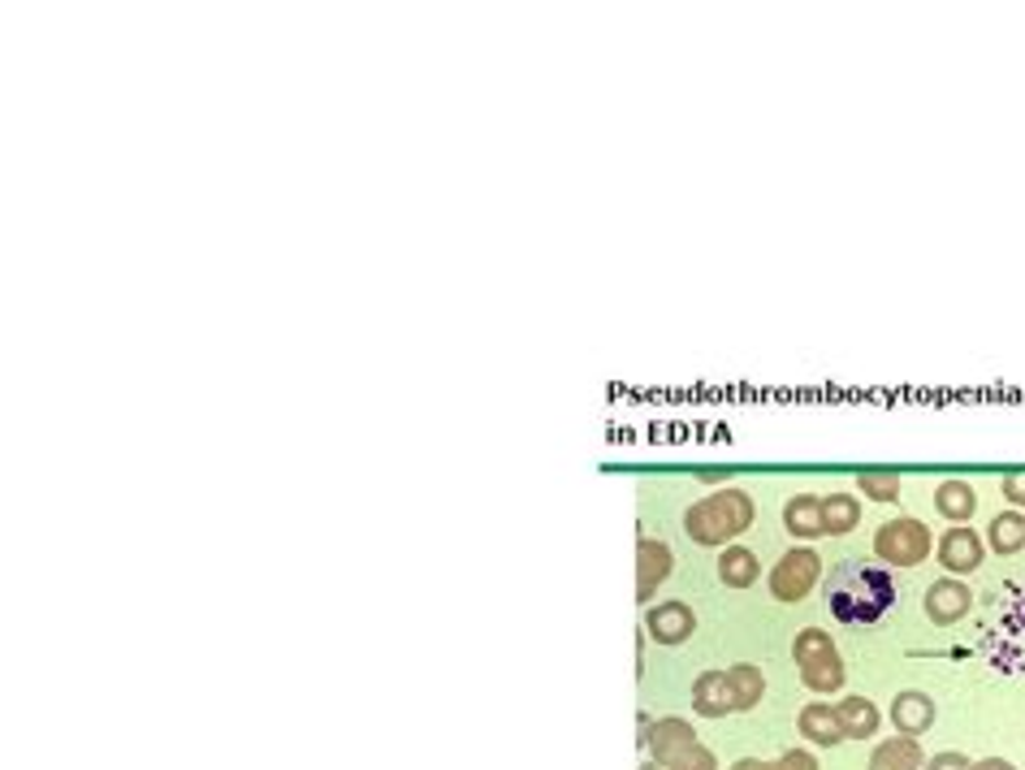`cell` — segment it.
<instances>
[{"mask_svg": "<svg viewBox=\"0 0 1025 770\" xmlns=\"http://www.w3.org/2000/svg\"><path fill=\"white\" fill-rule=\"evenodd\" d=\"M822 602L848 628L879 624L895 606V580H891V571L883 562L839 559L822 580Z\"/></svg>", "mask_w": 1025, "mask_h": 770, "instance_id": "cell-1", "label": "cell"}, {"mask_svg": "<svg viewBox=\"0 0 1025 770\" xmlns=\"http://www.w3.org/2000/svg\"><path fill=\"white\" fill-rule=\"evenodd\" d=\"M753 524V498L745 490H723L710 493L701 502L688 506L683 515V528L697 546H718V542H732L736 533H745Z\"/></svg>", "mask_w": 1025, "mask_h": 770, "instance_id": "cell-2", "label": "cell"}, {"mask_svg": "<svg viewBox=\"0 0 1025 770\" xmlns=\"http://www.w3.org/2000/svg\"><path fill=\"white\" fill-rule=\"evenodd\" d=\"M874 555L891 567H913L931 555V528L922 520H891L874 533Z\"/></svg>", "mask_w": 1025, "mask_h": 770, "instance_id": "cell-3", "label": "cell"}, {"mask_svg": "<svg viewBox=\"0 0 1025 770\" xmlns=\"http://www.w3.org/2000/svg\"><path fill=\"white\" fill-rule=\"evenodd\" d=\"M818 584V555L814 550H792L770 571V593L779 602H801Z\"/></svg>", "mask_w": 1025, "mask_h": 770, "instance_id": "cell-4", "label": "cell"}, {"mask_svg": "<svg viewBox=\"0 0 1025 770\" xmlns=\"http://www.w3.org/2000/svg\"><path fill=\"white\" fill-rule=\"evenodd\" d=\"M969 606H973V593L960 580H935L931 593H926V615L935 624H957V620L969 615Z\"/></svg>", "mask_w": 1025, "mask_h": 770, "instance_id": "cell-5", "label": "cell"}, {"mask_svg": "<svg viewBox=\"0 0 1025 770\" xmlns=\"http://www.w3.org/2000/svg\"><path fill=\"white\" fill-rule=\"evenodd\" d=\"M692 705L705 714V718H723L736 710V689L727 680V671H705L697 684H692Z\"/></svg>", "mask_w": 1025, "mask_h": 770, "instance_id": "cell-6", "label": "cell"}, {"mask_svg": "<svg viewBox=\"0 0 1025 770\" xmlns=\"http://www.w3.org/2000/svg\"><path fill=\"white\" fill-rule=\"evenodd\" d=\"M671 576V550L662 542H640L636 550V598H654V589Z\"/></svg>", "mask_w": 1025, "mask_h": 770, "instance_id": "cell-7", "label": "cell"}, {"mask_svg": "<svg viewBox=\"0 0 1025 770\" xmlns=\"http://www.w3.org/2000/svg\"><path fill=\"white\" fill-rule=\"evenodd\" d=\"M939 562L948 571H973L982 562V542L973 537V528H948V537L939 542Z\"/></svg>", "mask_w": 1025, "mask_h": 770, "instance_id": "cell-8", "label": "cell"}, {"mask_svg": "<svg viewBox=\"0 0 1025 770\" xmlns=\"http://www.w3.org/2000/svg\"><path fill=\"white\" fill-rule=\"evenodd\" d=\"M891 723L904 732V736H922L931 723H935V701L926 693H900L895 705H891Z\"/></svg>", "mask_w": 1025, "mask_h": 770, "instance_id": "cell-9", "label": "cell"}, {"mask_svg": "<svg viewBox=\"0 0 1025 770\" xmlns=\"http://www.w3.org/2000/svg\"><path fill=\"white\" fill-rule=\"evenodd\" d=\"M649 632H654L662 645H680V640L692 636V611L680 606V602L654 606V611H649Z\"/></svg>", "mask_w": 1025, "mask_h": 770, "instance_id": "cell-10", "label": "cell"}, {"mask_svg": "<svg viewBox=\"0 0 1025 770\" xmlns=\"http://www.w3.org/2000/svg\"><path fill=\"white\" fill-rule=\"evenodd\" d=\"M801 736L814 740V745H839L844 740V723H839V714L831 705L814 701V705L801 710Z\"/></svg>", "mask_w": 1025, "mask_h": 770, "instance_id": "cell-11", "label": "cell"}, {"mask_svg": "<svg viewBox=\"0 0 1025 770\" xmlns=\"http://www.w3.org/2000/svg\"><path fill=\"white\" fill-rule=\"evenodd\" d=\"M870 770H922V749L913 736H895L888 745L874 749L870 758Z\"/></svg>", "mask_w": 1025, "mask_h": 770, "instance_id": "cell-12", "label": "cell"}, {"mask_svg": "<svg viewBox=\"0 0 1025 770\" xmlns=\"http://www.w3.org/2000/svg\"><path fill=\"white\" fill-rule=\"evenodd\" d=\"M645 745L654 749V758H658V762H667L671 754H680L683 745H692V727H688L683 718H662V723H654V727H649Z\"/></svg>", "mask_w": 1025, "mask_h": 770, "instance_id": "cell-13", "label": "cell"}, {"mask_svg": "<svg viewBox=\"0 0 1025 770\" xmlns=\"http://www.w3.org/2000/svg\"><path fill=\"white\" fill-rule=\"evenodd\" d=\"M783 520H788V533H796V537H818L822 533V502L814 498V493H796V498L788 502Z\"/></svg>", "mask_w": 1025, "mask_h": 770, "instance_id": "cell-14", "label": "cell"}, {"mask_svg": "<svg viewBox=\"0 0 1025 770\" xmlns=\"http://www.w3.org/2000/svg\"><path fill=\"white\" fill-rule=\"evenodd\" d=\"M839 723H844V736H853V740H861V736H874L879 732V710L870 705L866 698H848L839 701Z\"/></svg>", "mask_w": 1025, "mask_h": 770, "instance_id": "cell-15", "label": "cell"}, {"mask_svg": "<svg viewBox=\"0 0 1025 770\" xmlns=\"http://www.w3.org/2000/svg\"><path fill=\"white\" fill-rule=\"evenodd\" d=\"M861 520L857 498L853 493H831L822 498V533H853V524Z\"/></svg>", "mask_w": 1025, "mask_h": 770, "instance_id": "cell-16", "label": "cell"}, {"mask_svg": "<svg viewBox=\"0 0 1025 770\" xmlns=\"http://www.w3.org/2000/svg\"><path fill=\"white\" fill-rule=\"evenodd\" d=\"M1022 546H1025V515H1017V511L995 515V520H991V550H995V555H1013V550H1022Z\"/></svg>", "mask_w": 1025, "mask_h": 770, "instance_id": "cell-17", "label": "cell"}, {"mask_svg": "<svg viewBox=\"0 0 1025 770\" xmlns=\"http://www.w3.org/2000/svg\"><path fill=\"white\" fill-rule=\"evenodd\" d=\"M935 502H939V511H944L952 524H965V520L973 515V506H978V498H973V490H969L965 481H944L939 493H935Z\"/></svg>", "mask_w": 1025, "mask_h": 770, "instance_id": "cell-18", "label": "cell"}, {"mask_svg": "<svg viewBox=\"0 0 1025 770\" xmlns=\"http://www.w3.org/2000/svg\"><path fill=\"white\" fill-rule=\"evenodd\" d=\"M718 576H723V584H732V589H749L753 580H757V555L753 550H727L723 559H718Z\"/></svg>", "mask_w": 1025, "mask_h": 770, "instance_id": "cell-19", "label": "cell"}, {"mask_svg": "<svg viewBox=\"0 0 1025 770\" xmlns=\"http://www.w3.org/2000/svg\"><path fill=\"white\" fill-rule=\"evenodd\" d=\"M727 680H732V689H736V710H753V705L761 701V693H766V680H761L757 667H732Z\"/></svg>", "mask_w": 1025, "mask_h": 770, "instance_id": "cell-20", "label": "cell"}, {"mask_svg": "<svg viewBox=\"0 0 1025 770\" xmlns=\"http://www.w3.org/2000/svg\"><path fill=\"white\" fill-rule=\"evenodd\" d=\"M801 676H805V684H810L814 693H835V689L844 684V667H839V658H835V654H826V658H818V662L801 667Z\"/></svg>", "mask_w": 1025, "mask_h": 770, "instance_id": "cell-21", "label": "cell"}, {"mask_svg": "<svg viewBox=\"0 0 1025 770\" xmlns=\"http://www.w3.org/2000/svg\"><path fill=\"white\" fill-rule=\"evenodd\" d=\"M826 654H835V645H831V636L818 632V628H805L801 636H796V645H792V658H796L801 667L818 662V658H826Z\"/></svg>", "mask_w": 1025, "mask_h": 770, "instance_id": "cell-22", "label": "cell"}, {"mask_svg": "<svg viewBox=\"0 0 1025 770\" xmlns=\"http://www.w3.org/2000/svg\"><path fill=\"white\" fill-rule=\"evenodd\" d=\"M857 490L879 498V502H891V498H900V477H895V472H861V477H857Z\"/></svg>", "mask_w": 1025, "mask_h": 770, "instance_id": "cell-23", "label": "cell"}, {"mask_svg": "<svg viewBox=\"0 0 1025 770\" xmlns=\"http://www.w3.org/2000/svg\"><path fill=\"white\" fill-rule=\"evenodd\" d=\"M662 767L667 770H714V754H710V749H701V745L692 740V745H683L680 754H671Z\"/></svg>", "mask_w": 1025, "mask_h": 770, "instance_id": "cell-24", "label": "cell"}, {"mask_svg": "<svg viewBox=\"0 0 1025 770\" xmlns=\"http://www.w3.org/2000/svg\"><path fill=\"white\" fill-rule=\"evenodd\" d=\"M779 770H818V762H814L805 749H792V754L779 758Z\"/></svg>", "mask_w": 1025, "mask_h": 770, "instance_id": "cell-25", "label": "cell"}, {"mask_svg": "<svg viewBox=\"0 0 1025 770\" xmlns=\"http://www.w3.org/2000/svg\"><path fill=\"white\" fill-rule=\"evenodd\" d=\"M1004 498H1009L1013 506H1025V472H1013V477H1004Z\"/></svg>", "mask_w": 1025, "mask_h": 770, "instance_id": "cell-26", "label": "cell"}, {"mask_svg": "<svg viewBox=\"0 0 1025 770\" xmlns=\"http://www.w3.org/2000/svg\"><path fill=\"white\" fill-rule=\"evenodd\" d=\"M926 770H969V762L960 754H939V758L926 762Z\"/></svg>", "mask_w": 1025, "mask_h": 770, "instance_id": "cell-27", "label": "cell"}, {"mask_svg": "<svg viewBox=\"0 0 1025 770\" xmlns=\"http://www.w3.org/2000/svg\"><path fill=\"white\" fill-rule=\"evenodd\" d=\"M969 770H1017V767L1004 762V758H987V762H978V767H969Z\"/></svg>", "mask_w": 1025, "mask_h": 770, "instance_id": "cell-28", "label": "cell"}, {"mask_svg": "<svg viewBox=\"0 0 1025 770\" xmlns=\"http://www.w3.org/2000/svg\"><path fill=\"white\" fill-rule=\"evenodd\" d=\"M732 770H766V762H753V758H745V762H736Z\"/></svg>", "mask_w": 1025, "mask_h": 770, "instance_id": "cell-29", "label": "cell"}, {"mask_svg": "<svg viewBox=\"0 0 1025 770\" xmlns=\"http://www.w3.org/2000/svg\"><path fill=\"white\" fill-rule=\"evenodd\" d=\"M645 770H667V767H662V762H654V767H645Z\"/></svg>", "mask_w": 1025, "mask_h": 770, "instance_id": "cell-30", "label": "cell"}, {"mask_svg": "<svg viewBox=\"0 0 1025 770\" xmlns=\"http://www.w3.org/2000/svg\"><path fill=\"white\" fill-rule=\"evenodd\" d=\"M766 770H779V762H775V767H766Z\"/></svg>", "mask_w": 1025, "mask_h": 770, "instance_id": "cell-31", "label": "cell"}]
</instances>
